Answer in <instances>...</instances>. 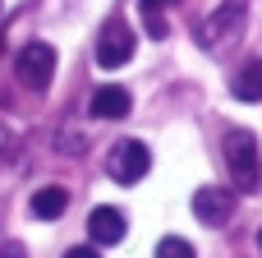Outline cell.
<instances>
[{"instance_id": "7", "label": "cell", "mask_w": 262, "mask_h": 258, "mask_svg": "<svg viewBox=\"0 0 262 258\" xmlns=\"http://www.w3.org/2000/svg\"><path fill=\"white\" fill-rule=\"evenodd\" d=\"M88 231H92V245H120L129 235V217L120 208H92Z\"/></svg>"}, {"instance_id": "1", "label": "cell", "mask_w": 262, "mask_h": 258, "mask_svg": "<svg viewBox=\"0 0 262 258\" xmlns=\"http://www.w3.org/2000/svg\"><path fill=\"white\" fill-rule=\"evenodd\" d=\"M226 171H230V185L253 194L262 180V162H258V138L249 129H230L226 134Z\"/></svg>"}, {"instance_id": "5", "label": "cell", "mask_w": 262, "mask_h": 258, "mask_svg": "<svg viewBox=\"0 0 262 258\" xmlns=\"http://www.w3.org/2000/svg\"><path fill=\"white\" fill-rule=\"evenodd\" d=\"M18 78L28 88H46L55 78V46L51 42H28L18 51Z\"/></svg>"}, {"instance_id": "4", "label": "cell", "mask_w": 262, "mask_h": 258, "mask_svg": "<svg viewBox=\"0 0 262 258\" xmlns=\"http://www.w3.org/2000/svg\"><path fill=\"white\" fill-rule=\"evenodd\" d=\"M106 171H111V180H115V185H138V180L152 171V152H147V143H138V138L115 143V148H111Z\"/></svg>"}, {"instance_id": "8", "label": "cell", "mask_w": 262, "mask_h": 258, "mask_svg": "<svg viewBox=\"0 0 262 258\" xmlns=\"http://www.w3.org/2000/svg\"><path fill=\"white\" fill-rule=\"evenodd\" d=\"M129 111H134V97L120 83H106L92 92V120H124Z\"/></svg>"}, {"instance_id": "13", "label": "cell", "mask_w": 262, "mask_h": 258, "mask_svg": "<svg viewBox=\"0 0 262 258\" xmlns=\"http://www.w3.org/2000/svg\"><path fill=\"white\" fill-rule=\"evenodd\" d=\"M170 5H180V0H138V9H143V14H166Z\"/></svg>"}, {"instance_id": "9", "label": "cell", "mask_w": 262, "mask_h": 258, "mask_svg": "<svg viewBox=\"0 0 262 258\" xmlns=\"http://www.w3.org/2000/svg\"><path fill=\"white\" fill-rule=\"evenodd\" d=\"M28 208H32V217L55 222V217H64V208H69V189H64V185H41Z\"/></svg>"}, {"instance_id": "16", "label": "cell", "mask_w": 262, "mask_h": 258, "mask_svg": "<svg viewBox=\"0 0 262 258\" xmlns=\"http://www.w3.org/2000/svg\"><path fill=\"white\" fill-rule=\"evenodd\" d=\"M258 245H262V231H258Z\"/></svg>"}, {"instance_id": "2", "label": "cell", "mask_w": 262, "mask_h": 258, "mask_svg": "<svg viewBox=\"0 0 262 258\" xmlns=\"http://www.w3.org/2000/svg\"><path fill=\"white\" fill-rule=\"evenodd\" d=\"M244 18H249V0H221L207 18L198 23V46H203V51L230 46V42L244 32Z\"/></svg>"}, {"instance_id": "12", "label": "cell", "mask_w": 262, "mask_h": 258, "mask_svg": "<svg viewBox=\"0 0 262 258\" xmlns=\"http://www.w3.org/2000/svg\"><path fill=\"white\" fill-rule=\"evenodd\" d=\"M143 28H147V37H166V32H170L166 14H143Z\"/></svg>"}, {"instance_id": "3", "label": "cell", "mask_w": 262, "mask_h": 258, "mask_svg": "<svg viewBox=\"0 0 262 258\" xmlns=\"http://www.w3.org/2000/svg\"><path fill=\"white\" fill-rule=\"evenodd\" d=\"M134 60V28L115 14L101 23V37H97V65L101 69H124Z\"/></svg>"}, {"instance_id": "6", "label": "cell", "mask_w": 262, "mask_h": 258, "mask_svg": "<svg viewBox=\"0 0 262 258\" xmlns=\"http://www.w3.org/2000/svg\"><path fill=\"white\" fill-rule=\"evenodd\" d=\"M230 212H235V194H230V189H221V185H203V189L193 194V217H198V222L221 226V222H230Z\"/></svg>"}, {"instance_id": "11", "label": "cell", "mask_w": 262, "mask_h": 258, "mask_svg": "<svg viewBox=\"0 0 262 258\" xmlns=\"http://www.w3.org/2000/svg\"><path fill=\"white\" fill-rule=\"evenodd\" d=\"M157 258H198V254H193V245H189V240H180V235H166V240L157 245Z\"/></svg>"}, {"instance_id": "10", "label": "cell", "mask_w": 262, "mask_h": 258, "mask_svg": "<svg viewBox=\"0 0 262 258\" xmlns=\"http://www.w3.org/2000/svg\"><path fill=\"white\" fill-rule=\"evenodd\" d=\"M230 92L239 97V102H262V60H249L239 74H235V83H230Z\"/></svg>"}, {"instance_id": "14", "label": "cell", "mask_w": 262, "mask_h": 258, "mask_svg": "<svg viewBox=\"0 0 262 258\" xmlns=\"http://www.w3.org/2000/svg\"><path fill=\"white\" fill-rule=\"evenodd\" d=\"M0 258H28V249L18 240H9V245H0Z\"/></svg>"}, {"instance_id": "15", "label": "cell", "mask_w": 262, "mask_h": 258, "mask_svg": "<svg viewBox=\"0 0 262 258\" xmlns=\"http://www.w3.org/2000/svg\"><path fill=\"white\" fill-rule=\"evenodd\" d=\"M64 258H101V254H97L92 245H74V249H69V254H64Z\"/></svg>"}]
</instances>
